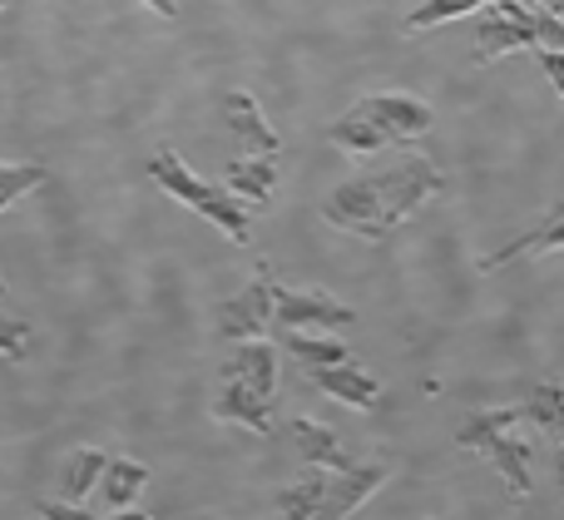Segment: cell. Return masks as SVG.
Instances as JSON below:
<instances>
[{
  "label": "cell",
  "instance_id": "cell-18",
  "mask_svg": "<svg viewBox=\"0 0 564 520\" xmlns=\"http://www.w3.org/2000/svg\"><path fill=\"white\" fill-rule=\"evenodd\" d=\"M560 382H540L535 392L525 397V402H520V422H530L535 426V432H545L550 442H560L564 436V416H560Z\"/></svg>",
  "mask_w": 564,
  "mask_h": 520
},
{
  "label": "cell",
  "instance_id": "cell-7",
  "mask_svg": "<svg viewBox=\"0 0 564 520\" xmlns=\"http://www.w3.org/2000/svg\"><path fill=\"white\" fill-rule=\"evenodd\" d=\"M273 268H258V278L243 288V293H234L224 307H218V333L228 337V343H253V337H268V327H273Z\"/></svg>",
  "mask_w": 564,
  "mask_h": 520
},
{
  "label": "cell",
  "instance_id": "cell-9",
  "mask_svg": "<svg viewBox=\"0 0 564 520\" xmlns=\"http://www.w3.org/2000/svg\"><path fill=\"white\" fill-rule=\"evenodd\" d=\"M208 412L218 416V422H238V426H248V432H258V436H273L278 432V422H273V397H263V392H253L248 382H238V377H218V392H214V407Z\"/></svg>",
  "mask_w": 564,
  "mask_h": 520
},
{
  "label": "cell",
  "instance_id": "cell-10",
  "mask_svg": "<svg viewBox=\"0 0 564 520\" xmlns=\"http://www.w3.org/2000/svg\"><path fill=\"white\" fill-rule=\"evenodd\" d=\"M302 372L312 377V387L327 397H337V402L357 407V412H377L381 407V382L367 372V367H357L347 357V362H332V367H302Z\"/></svg>",
  "mask_w": 564,
  "mask_h": 520
},
{
  "label": "cell",
  "instance_id": "cell-16",
  "mask_svg": "<svg viewBox=\"0 0 564 520\" xmlns=\"http://www.w3.org/2000/svg\"><path fill=\"white\" fill-rule=\"evenodd\" d=\"M564 243V214L555 208V214L545 218V224L535 228V234H525V238H516V243H506L500 253H490V258H480V273H496V268H506V263H516V258H525V253H540V248H560Z\"/></svg>",
  "mask_w": 564,
  "mask_h": 520
},
{
  "label": "cell",
  "instance_id": "cell-21",
  "mask_svg": "<svg viewBox=\"0 0 564 520\" xmlns=\"http://www.w3.org/2000/svg\"><path fill=\"white\" fill-rule=\"evenodd\" d=\"M45 178L50 174L40 164H0V214H6V208H15L25 194H35Z\"/></svg>",
  "mask_w": 564,
  "mask_h": 520
},
{
  "label": "cell",
  "instance_id": "cell-8",
  "mask_svg": "<svg viewBox=\"0 0 564 520\" xmlns=\"http://www.w3.org/2000/svg\"><path fill=\"white\" fill-rule=\"evenodd\" d=\"M387 476H391V466L387 462H367V466H357L351 462L347 472H327V491H322V506H317V516H357L361 506L371 501V491L377 486H387Z\"/></svg>",
  "mask_w": 564,
  "mask_h": 520
},
{
  "label": "cell",
  "instance_id": "cell-24",
  "mask_svg": "<svg viewBox=\"0 0 564 520\" xmlns=\"http://www.w3.org/2000/svg\"><path fill=\"white\" fill-rule=\"evenodd\" d=\"M535 55H540V65L550 69V79H555V89H564V59H560V50H555V45H550V50L540 45Z\"/></svg>",
  "mask_w": 564,
  "mask_h": 520
},
{
  "label": "cell",
  "instance_id": "cell-11",
  "mask_svg": "<svg viewBox=\"0 0 564 520\" xmlns=\"http://www.w3.org/2000/svg\"><path fill=\"white\" fill-rule=\"evenodd\" d=\"M224 119H228V134L238 139V149H243V154H282L278 129L268 124L263 105H258L248 89H234V95L224 99Z\"/></svg>",
  "mask_w": 564,
  "mask_h": 520
},
{
  "label": "cell",
  "instance_id": "cell-17",
  "mask_svg": "<svg viewBox=\"0 0 564 520\" xmlns=\"http://www.w3.org/2000/svg\"><path fill=\"white\" fill-rule=\"evenodd\" d=\"M322 491H327V472H322V466H312V472L302 476L297 486H288V491L273 496V511L282 520H307V516H317Z\"/></svg>",
  "mask_w": 564,
  "mask_h": 520
},
{
  "label": "cell",
  "instance_id": "cell-5",
  "mask_svg": "<svg viewBox=\"0 0 564 520\" xmlns=\"http://www.w3.org/2000/svg\"><path fill=\"white\" fill-rule=\"evenodd\" d=\"M486 15H480L476 25V50H470V65H490V59L500 55H520V50H540L545 45V30H540V20L530 15L520 0H490V6H480Z\"/></svg>",
  "mask_w": 564,
  "mask_h": 520
},
{
  "label": "cell",
  "instance_id": "cell-1",
  "mask_svg": "<svg viewBox=\"0 0 564 520\" xmlns=\"http://www.w3.org/2000/svg\"><path fill=\"white\" fill-rule=\"evenodd\" d=\"M441 188H446L441 169L431 164L426 154H406L387 169H371V174H357V178H347V184H337L322 198V218H327L332 228H341V234L367 238V243H387Z\"/></svg>",
  "mask_w": 564,
  "mask_h": 520
},
{
  "label": "cell",
  "instance_id": "cell-22",
  "mask_svg": "<svg viewBox=\"0 0 564 520\" xmlns=\"http://www.w3.org/2000/svg\"><path fill=\"white\" fill-rule=\"evenodd\" d=\"M25 347H30V323L0 313V357H6V362H25Z\"/></svg>",
  "mask_w": 564,
  "mask_h": 520
},
{
  "label": "cell",
  "instance_id": "cell-26",
  "mask_svg": "<svg viewBox=\"0 0 564 520\" xmlns=\"http://www.w3.org/2000/svg\"><path fill=\"white\" fill-rule=\"evenodd\" d=\"M540 6H545L550 15H560V6H564V0H540Z\"/></svg>",
  "mask_w": 564,
  "mask_h": 520
},
{
  "label": "cell",
  "instance_id": "cell-6",
  "mask_svg": "<svg viewBox=\"0 0 564 520\" xmlns=\"http://www.w3.org/2000/svg\"><path fill=\"white\" fill-rule=\"evenodd\" d=\"M273 323L292 327V333H341V327L357 323L347 303H337L322 288H273Z\"/></svg>",
  "mask_w": 564,
  "mask_h": 520
},
{
  "label": "cell",
  "instance_id": "cell-27",
  "mask_svg": "<svg viewBox=\"0 0 564 520\" xmlns=\"http://www.w3.org/2000/svg\"><path fill=\"white\" fill-rule=\"evenodd\" d=\"M6 297H10V283H6V273H0V303H6Z\"/></svg>",
  "mask_w": 564,
  "mask_h": 520
},
{
  "label": "cell",
  "instance_id": "cell-15",
  "mask_svg": "<svg viewBox=\"0 0 564 520\" xmlns=\"http://www.w3.org/2000/svg\"><path fill=\"white\" fill-rule=\"evenodd\" d=\"M105 462H109V456L99 452V446H79V452H69L65 472H59V501H69V506L85 501V496L95 491V481H99V472H105Z\"/></svg>",
  "mask_w": 564,
  "mask_h": 520
},
{
  "label": "cell",
  "instance_id": "cell-23",
  "mask_svg": "<svg viewBox=\"0 0 564 520\" xmlns=\"http://www.w3.org/2000/svg\"><path fill=\"white\" fill-rule=\"evenodd\" d=\"M40 516H50V520H85L95 511H79V506H69V501H40Z\"/></svg>",
  "mask_w": 564,
  "mask_h": 520
},
{
  "label": "cell",
  "instance_id": "cell-28",
  "mask_svg": "<svg viewBox=\"0 0 564 520\" xmlns=\"http://www.w3.org/2000/svg\"><path fill=\"white\" fill-rule=\"evenodd\" d=\"M6 6H10V0H0V10H6Z\"/></svg>",
  "mask_w": 564,
  "mask_h": 520
},
{
  "label": "cell",
  "instance_id": "cell-3",
  "mask_svg": "<svg viewBox=\"0 0 564 520\" xmlns=\"http://www.w3.org/2000/svg\"><path fill=\"white\" fill-rule=\"evenodd\" d=\"M149 178H154L169 198H178V204H188L198 218H208V224H214L218 234H228L234 243H248V238H253V208H248L238 194H224V188L204 184V178L184 164V154L159 149V154L149 159Z\"/></svg>",
  "mask_w": 564,
  "mask_h": 520
},
{
  "label": "cell",
  "instance_id": "cell-2",
  "mask_svg": "<svg viewBox=\"0 0 564 520\" xmlns=\"http://www.w3.org/2000/svg\"><path fill=\"white\" fill-rule=\"evenodd\" d=\"M436 124V109L416 95H401V89H381V95H361L337 124L327 129V139L351 159H371L381 149L397 144H416L421 134H431Z\"/></svg>",
  "mask_w": 564,
  "mask_h": 520
},
{
  "label": "cell",
  "instance_id": "cell-20",
  "mask_svg": "<svg viewBox=\"0 0 564 520\" xmlns=\"http://www.w3.org/2000/svg\"><path fill=\"white\" fill-rule=\"evenodd\" d=\"M480 6H490V0H426V6H416L406 15V30L411 35H416V30H436V25H446V20H460Z\"/></svg>",
  "mask_w": 564,
  "mask_h": 520
},
{
  "label": "cell",
  "instance_id": "cell-19",
  "mask_svg": "<svg viewBox=\"0 0 564 520\" xmlns=\"http://www.w3.org/2000/svg\"><path fill=\"white\" fill-rule=\"evenodd\" d=\"M282 353H292L302 367H332V362H347V347L332 343V337L322 333H292V327H282Z\"/></svg>",
  "mask_w": 564,
  "mask_h": 520
},
{
  "label": "cell",
  "instance_id": "cell-12",
  "mask_svg": "<svg viewBox=\"0 0 564 520\" xmlns=\"http://www.w3.org/2000/svg\"><path fill=\"white\" fill-rule=\"evenodd\" d=\"M95 486H99V501H105V516H134L139 496L149 486V466L134 462V456H115V462H105Z\"/></svg>",
  "mask_w": 564,
  "mask_h": 520
},
{
  "label": "cell",
  "instance_id": "cell-13",
  "mask_svg": "<svg viewBox=\"0 0 564 520\" xmlns=\"http://www.w3.org/2000/svg\"><path fill=\"white\" fill-rule=\"evenodd\" d=\"M288 432H292V446L302 452V462H307V466H322V472H347V466H351V456L341 452L337 432H332L327 422H312V416H292Z\"/></svg>",
  "mask_w": 564,
  "mask_h": 520
},
{
  "label": "cell",
  "instance_id": "cell-25",
  "mask_svg": "<svg viewBox=\"0 0 564 520\" xmlns=\"http://www.w3.org/2000/svg\"><path fill=\"white\" fill-rule=\"evenodd\" d=\"M149 10H154V15H164V20H174L178 15V0H144Z\"/></svg>",
  "mask_w": 564,
  "mask_h": 520
},
{
  "label": "cell",
  "instance_id": "cell-14",
  "mask_svg": "<svg viewBox=\"0 0 564 520\" xmlns=\"http://www.w3.org/2000/svg\"><path fill=\"white\" fill-rule=\"evenodd\" d=\"M278 174H282L278 154H248V159H234V164H228V188L253 198V204H268L278 188Z\"/></svg>",
  "mask_w": 564,
  "mask_h": 520
},
{
  "label": "cell",
  "instance_id": "cell-4",
  "mask_svg": "<svg viewBox=\"0 0 564 520\" xmlns=\"http://www.w3.org/2000/svg\"><path fill=\"white\" fill-rule=\"evenodd\" d=\"M520 426V407H490V412L466 416V426L456 432L460 452H480L516 496H530L535 481H530V442L516 432Z\"/></svg>",
  "mask_w": 564,
  "mask_h": 520
}]
</instances>
